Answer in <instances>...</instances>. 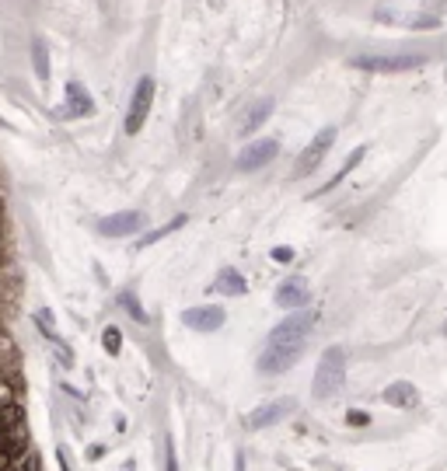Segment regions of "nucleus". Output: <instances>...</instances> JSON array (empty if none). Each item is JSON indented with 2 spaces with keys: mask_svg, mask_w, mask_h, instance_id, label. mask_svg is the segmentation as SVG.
Returning <instances> with one entry per match:
<instances>
[{
  "mask_svg": "<svg viewBox=\"0 0 447 471\" xmlns=\"http://www.w3.org/2000/svg\"><path fill=\"white\" fill-rule=\"evenodd\" d=\"M346 381V353L339 346L325 349V356L318 359V370H315V398H332Z\"/></svg>",
  "mask_w": 447,
  "mask_h": 471,
  "instance_id": "1",
  "label": "nucleus"
},
{
  "mask_svg": "<svg viewBox=\"0 0 447 471\" xmlns=\"http://www.w3.org/2000/svg\"><path fill=\"white\" fill-rule=\"evenodd\" d=\"M119 301H123V308H126V311H130V314H133V318H137V321H140V325H143V321H147V311H143V308H140V304H137V297H133V294H123V297H119Z\"/></svg>",
  "mask_w": 447,
  "mask_h": 471,
  "instance_id": "21",
  "label": "nucleus"
},
{
  "mask_svg": "<svg viewBox=\"0 0 447 471\" xmlns=\"http://www.w3.org/2000/svg\"><path fill=\"white\" fill-rule=\"evenodd\" d=\"M102 346H105V349H109V353L116 356V353L123 349V332H119L116 325H109V328L102 332Z\"/></svg>",
  "mask_w": 447,
  "mask_h": 471,
  "instance_id": "20",
  "label": "nucleus"
},
{
  "mask_svg": "<svg viewBox=\"0 0 447 471\" xmlns=\"http://www.w3.org/2000/svg\"><path fill=\"white\" fill-rule=\"evenodd\" d=\"M273 258H277V262H290V258H294V248H273Z\"/></svg>",
  "mask_w": 447,
  "mask_h": 471,
  "instance_id": "24",
  "label": "nucleus"
},
{
  "mask_svg": "<svg viewBox=\"0 0 447 471\" xmlns=\"http://www.w3.org/2000/svg\"><path fill=\"white\" fill-rule=\"evenodd\" d=\"M297 409L294 398H280V402H270V405H258L252 416H248V426L252 429H265V426H277L283 416H290Z\"/></svg>",
  "mask_w": 447,
  "mask_h": 471,
  "instance_id": "10",
  "label": "nucleus"
},
{
  "mask_svg": "<svg viewBox=\"0 0 447 471\" xmlns=\"http://www.w3.org/2000/svg\"><path fill=\"white\" fill-rule=\"evenodd\" d=\"M32 60H35V77L46 84V80H49V53H46V42H42V39L32 42Z\"/></svg>",
  "mask_w": 447,
  "mask_h": 471,
  "instance_id": "18",
  "label": "nucleus"
},
{
  "mask_svg": "<svg viewBox=\"0 0 447 471\" xmlns=\"http://www.w3.org/2000/svg\"><path fill=\"white\" fill-rule=\"evenodd\" d=\"M35 325L42 328V335H46L49 342H63V339L56 335V325H53V318H49V311H35Z\"/></svg>",
  "mask_w": 447,
  "mask_h": 471,
  "instance_id": "19",
  "label": "nucleus"
},
{
  "mask_svg": "<svg viewBox=\"0 0 447 471\" xmlns=\"http://www.w3.org/2000/svg\"><path fill=\"white\" fill-rule=\"evenodd\" d=\"M224 308H217V304H207V308H189V311H182V325L186 328H196V332H217L220 325H224Z\"/></svg>",
  "mask_w": 447,
  "mask_h": 471,
  "instance_id": "9",
  "label": "nucleus"
},
{
  "mask_svg": "<svg viewBox=\"0 0 447 471\" xmlns=\"http://www.w3.org/2000/svg\"><path fill=\"white\" fill-rule=\"evenodd\" d=\"M277 304H283V308H301V304H308V287H304V279L290 276L287 283H280Z\"/></svg>",
  "mask_w": 447,
  "mask_h": 471,
  "instance_id": "12",
  "label": "nucleus"
},
{
  "mask_svg": "<svg viewBox=\"0 0 447 471\" xmlns=\"http://www.w3.org/2000/svg\"><path fill=\"white\" fill-rule=\"evenodd\" d=\"M364 157H367V147H356V150H353V154H349V157H346V164H342V168H339V175H335V178H328V181H325V188H322V193H328V188H335V185H339V181H342V178H346V175H349V171H353V168H356V164H360V161H364Z\"/></svg>",
  "mask_w": 447,
  "mask_h": 471,
  "instance_id": "17",
  "label": "nucleus"
},
{
  "mask_svg": "<svg viewBox=\"0 0 447 471\" xmlns=\"http://www.w3.org/2000/svg\"><path fill=\"white\" fill-rule=\"evenodd\" d=\"M444 335H447V325H444Z\"/></svg>",
  "mask_w": 447,
  "mask_h": 471,
  "instance_id": "26",
  "label": "nucleus"
},
{
  "mask_svg": "<svg viewBox=\"0 0 447 471\" xmlns=\"http://www.w3.org/2000/svg\"><path fill=\"white\" fill-rule=\"evenodd\" d=\"M270 116H273V102L265 98V102H258V105H255V109L245 116V123H241V133H245V136H252V133H255V130H258L265 119H270Z\"/></svg>",
  "mask_w": 447,
  "mask_h": 471,
  "instance_id": "15",
  "label": "nucleus"
},
{
  "mask_svg": "<svg viewBox=\"0 0 447 471\" xmlns=\"http://www.w3.org/2000/svg\"><path fill=\"white\" fill-rule=\"evenodd\" d=\"M346 423H349V426H367V423H371V416H367V412H360V409H353V412H346Z\"/></svg>",
  "mask_w": 447,
  "mask_h": 471,
  "instance_id": "22",
  "label": "nucleus"
},
{
  "mask_svg": "<svg viewBox=\"0 0 447 471\" xmlns=\"http://www.w3.org/2000/svg\"><path fill=\"white\" fill-rule=\"evenodd\" d=\"M311 325H315V314H311V311H294L290 318H283V321L270 332V342H265V346H277V349H304Z\"/></svg>",
  "mask_w": 447,
  "mask_h": 471,
  "instance_id": "2",
  "label": "nucleus"
},
{
  "mask_svg": "<svg viewBox=\"0 0 447 471\" xmlns=\"http://www.w3.org/2000/svg\"><path fill=\"white\" fill-rule=\"evenodd\" d=\"M164 471H178V461H175V447H171V443L164 447Z\"/></svg>",
  "mask_w": 447,
  "mask_h": 471,
  "instance_id": "23",
  "label": "nucleus"
},
{
  "mask_svg": "<svg viewBox=\"0 0 447 471\" xmlns=\"http://www.w3.org/2000/svg\"><path fill=\"white\" fill-rule=\"evenodd\" d=\"M385 402L395 405V409H412V405L419 402V391H416L409 381H395V384L385 391Z\"/></svg>",
  "mask_w": 447,
  "mask_h": 471,
  "instance_id": "14",
  "label": "nucleus"
},
{
  "mask_svg": "<svg viewBox=\"0 0 447 471\" xmlns=\"http://www.w3.org/2000/svg\"><path fill=\"white\" fill-rule=\"evenodd\" d=\"M332 143H335V130L328 126V130H322V133H318V136H315V140H311V143H308V147L301 150V157H297V168H294V175H297V178L311 175V171H315V168L322 164V157L328 154V147H332Z\"/></svg>",
  "mask_w": 447,
  "mask_h": 471,
  "instance_id": "5",
  "label": "nucleus"
},
{
  "mask_svg": "<svg viewBox=\"0 0 447 471\" xmlns=\"http://www.w3.org/2000/svg\"><path fill=\"white\" fill-rule=\"evenodd\" d=\"M297 356H301V349L265 346V353H262V359H258V370H262V373H283V370H290V366L297 363Z\"/></svg>",
  "mask_w": 447,
  "mask_h": 471,
  "instance_id": "11",
  "label": "nucleus"
},
{
  "mask_svg": "<svg viewBox=\"0 0 447 471\" xmlns=\"http://www.w3.org/2000/svg\"><path fill=\"white\" fill-rule=\"evenodd\" d=\"M430 56L426 53H378V56H356L353 66L360 70H374V73H402V70H416L423 66Z\"/></svg>",
  "mask_w": 447,
  "mask_h": 471,
  "instance_id": "3",
  "label": "nucleus"
},
{
  "mask_svg": "<svg viewBox=\"0 0 447 471\" xmlns=\"http://www.w3.org/2000/svg\"><path fill=\"white\" fill-rule=\"evenodd\" d=\"M143 224H147V217H143V213H137V210H123V213H112V217L98 220V231H102L105 238H130V234H137Z\"/></svg>",
  "mask_w": 447,
  "mask_h": 471,
  "instance_id": "6",
  "label": "nucleus"
},
{
  "mask_svg": "<svg viewBox=\"0 0 447 471\" xmlns=\"http://www.w3.org/2000/svg\"><path fill=\"white\" fill-rule=\"evenodd\" d=\"M95 112V98L77 80H67V102L60 105V119H80Z\"/></svg>",
  "mask_w": 447,
  "mask_h": 471,
  "instance_id": "7",
  "label": "nucleus"
},
{
  "mask_svg": "<svg viewBox=\"0 0 447 471\" xmlns=\"http://www.w3.org/2000/svg\"><path fill=\"white\" fill-rule=\"evenodd\" d=\"M248 290V283L238 269H224L217 279H213V294H224V297H241Z\"/></svg>",
  "mask_w": 447,
  "mask_h": 471,
  "instance_id": "13",
  "label": "nucleus"
},
{
  "mask_svg": "<svg viewBox=\"0 0 447 471\" xmlns=\"http://www.w3.org/2000/svg\"><path fill=\"white\" fill-rule=\"evenodd\" d=\"M150 102H154V77H140V84L133 87V98H130V112H126V133L137 136L140 126L150 116Z\"/></svg>",
  "mask_w": 447,
  "mask_h": 471,
  "instance_id": "4",
  "label": "nucleus"
},
{
  "mask_svg": "<svg viewBox=\"0 0 447 471\" xmlns=\"http://www.w3.org/2000/svg\"><path fill=\"white\" fill-rule=\"evenodd\" d=\"M186 220H189V217H175V220H168L164 227H154L150 234H143V238H140V245H137V248H150V245H157V241H161V238H168L171 231L186 227Z\"/></svg>",
  "mask_w": 447,
  "mask_h": 471,
  "instance_id": "16",
  "label": "nucleus"
},
{
  "mask_svg": "<svg viewBox=\"0 0 447 471\" xmlns=\"http://www.w3.org/2000/svg\"><path fill=\"white\" fill-rule=\"evenodd\" d=\"M277 154H280V143H277V140H255V143H248V147L238 154V168H241V171H255V168H262V164H270Z\"/></svg>",
  "mask_w": 447,
  "mask_h": 471,
  "instance_id": "8",
  "label": "nucleus"
},
{
  "mask_svg": "<svg viewBox=\"0 0 447 471\" xmlns=\"http://www.w3.org/2000/svg\"><path fill=\"white\" fill-rule=\"evenodd\" d=\"M56 461H60V471H73V468H70V457H67V450H56Z\"/></svg>",
  "mask_w": 447,
  "mask_h": 471,
  "instance_id": "25",
  "label": "nucleus"
}]
</instances>
